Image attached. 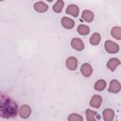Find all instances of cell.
Instances as JSON below:
<instances>
[{"instance_id": "obj_1", "label": "cell", "mask_w": 121, "mask_h": 121, "mask_svg": "<svg viewBox=\"0 0 121 121\" xmlns=\"http://www.w3.org/2000/svg\"><path fill=\"white\" fill-rule=\"evenodd\" d=\"M18 106L9 96L0 94V117L13 118L17 115Z\"/></svg>"}, {"instance_id": "obj_2", "label": "cell", "mask_w": 121, "mask_h": 121, "mask_svg": "<svg viewBox=\"0 0 121 121\" xmlns=\"http://www.w3.org/2000/svg\"><path fill=\"white\" fill-rule=\"evenodd\" d=\"M104 47H105V50L108 53H110V54H115V53H117L119 51L118 44L115 43H113V42H112V41H110V40H108V41L105 42Z\"/></svg>"}, {"instance_id": "obj_3", "label": "cell", "mask_w": 121, "mask_h": 121, "mask_svg": "<svg viewBox=\"0 0 121 121\" xmlns=\"http://www.w3.org/2000/svg\"><path fill=\"white\" fill-rule=\"evenodd\" d=\"M30 113H31V109H30V107L28 105H22L20 107V109H19V115H20V117H22L24 119L27 118V117H29Z\"/></svg>"}, {"instance_id": "obj_4", "label": "cell", "mask_w": 121, "mask_h": 121, "mask_svg": "<svg viewBox=\"0 0 121 121\" xmlns=\"http://www.w3.org/2000/svg\"><path fill=\"white\" fill-rule=\"evenodd\" d=\"M71 45H72V47H73L74 49H76V50H78V51H81V50H83V48H84V43H83V42H82L80 39H78V38H74V39H72V41H71Z\"/></svg>"}, {"instance_id": "obj_5", "label": "cell", "mask_w": 121, "mask_h": 121, "mask_svg": "<svg viewBox=\"0 0 121 121\" xmlns=\"http://www.w3.org/2000/svg\"><path fill=\"white\" fill-rule=\"evenodd\" d=\"M120 83L118 80L116 79H112L111 82H110V87H109V92L110 93H113V94H116L120 91Z\"/></svg>"}, {"instance_id": "obj_6", "label": "cell", "mask_w": 121, "mask_h": 121, "mask_svg": "<svg viewBox=\"0 0 121 121\" xmlns=\"http://www.w3.org/2000/svg\"><path fill=\"white\" fill-rule=\"evenodd\" d=\"M78 66V60L75 57H69L66 60V67L69 70H76Z\"/></svg>"}, {"instance_id": "obj_7", "label": "cell", "mask_w": 121, "mask_h": 121, "mask_svg": "<svg viewBox=\"0 0 121 121\" xmlns=\"http://www.w3.org/2000/svg\"><path fill=\"white\" fill-rule=\"evenodd\" d=\"M80 71H81V74H82L84 77L88 78V77H90V76L92 75V73H93V68H92V66H91L89 63H83L82 66H81V68H80Z\"/></svg>"}, {"instance_id": "obj_8", "label": "cell", "mask_w": 121, "mask_h": 121, "mask_svg": "<svg viewBox=\"0 0 121 121\" xmlns=\"http://www.w3.org/2000/svg\"><path fill=\"white\" fill-rule=\"evenodd\" d=\"M101 103H102V97L98 95H93V97L91 98V101H90V105L94 108H96V109H98L100 107Z\"/></svg>"}, {"instance_id": "obj_9", "label": "cell", "mask_w": 121, "mask_h": 121, "mask_svg": "<svg viewBox=\"0 0 121 121\" xmlns=\"http://www.w3.org/2000/svg\"><path fill=\"white\" fill-rule=\"evenodd\" d=\"M78 12H79L78 7L77 5H74V4L69 5L67 7V9H66V13L67 14H70V15H72L74 17H77L78 15Z\"/></svg>"}, {"instance_id": "obj_10", "label": "cell", "mask_w": 121, "mask_h": 121, "mask_svg": "<svg viewBox=\"0 0 121 121\" xmlns=\"http://www.w3.org/2000/svg\"><path fill=\"white\" fill-rule=\"evenodd\" d=\"M120 64V60L117 58H112L109 60L108 63H107V67L111 70V71H114L116 69V67Z\"/></svg>"}, {"instance_id": "obj_11", "label": "cell", "mask_w": 121, "mask_h": 121, "mask_svg": "<svg viewBox=\"0 0 121 121\" xmlns=\"http://www.w3.org/2000/svg\"><path fill=\"white\" fill-rule=\"evenodd\" d=\"M61 25H62L63 27H65L67 29H71V28L74 27L75 22L72 19L68 18V17H62L61 18Z\"/></svg>"}, {"instance_id": "obj_12", "label": "cell", "mask_w": 121, "mask_h": 121, "mask_svg": "<svg viewBox=\"0 0 121 121\" xmlns=\"http://www.w3.org/2000/svg\"><path fill=\"white\" fill-rule=\"evenodd\" d=\"M47 9H48V7L44 2L40 1V2H37L34 4V9L37 12H44L47 10Z\"/></svg>"}, {"instance_id": "obj_13", "label": "cell", "mask_w": 121, "mask_h": 121, "mask_svg": "<svg viewBox=\"0 0 121 121\" xmlns=\"http://www.w3.org/2000/svg\"><path fill=\"white\" fill-rule=\"evenodd\" d=\"M114 117V112L112 109H106L103 111V118L105 121H112Z\"/></svg>"}, {"instance_id": "obj_14", "label": "cell", "mask_w": 121, "mask_h": 121, "mask_svg": "<svg viewBox=\"0 0 121 121\" xmlns=\"http://www.w3.org/2000/svg\"><path fill=\"white\" fill-rule=\"evenodd\" d=\"M81 17H82V19H83L84 21H86V22H88V23H91V22L94 20V13H93L91 10L86 9V10H83Z\"/></svg>"}, {"instance_id": "obj_15", "label": "cell", "mask_w": 121, "mask_h": 121, "mask_svg": "<svg viewBox=\"0 0 121 121\" xmlns=\"http://www.w3.org/2000/svg\"><path fill=\"white\" fill-rule=\"evenodd\" d=\"M111 34L116 40H120L121 39V27H119V26H113L112 28V30H111Z\"/></svg>"}, {"instance_id": "obj_16", "label": "cell", "mask_w": 121, "mask_h": 121, "mask_svg": "<svg viewBox=\"0 0 121 121\" xmlns=\"http://www.w3.org/2000/svg\"><path fill=\"white\" fill-rule=\"evenodd\" d=\"M63 5H64V2H63L62 0H58V1L53 5V10H54L56 13L61 12L62 8H63Z\"/></svg>"}, {"instance_id": "obj_17", "label": "cell", "mask_w": 121, "mask_h": 121, "mask_svg": "<svg viewBox=\"0 0 121 121\" xmlns=\"http://www.w3.org/2000/svg\"><path fill=\"white\" fill-rule=\"evenodd\" d=\"M100 41H101V36H100L99 33H94V34L91 36V38H90V43H91V44H93V45L98 44V43H100Z\"/></svg>"}, {"instance_id": "obj_18", "label": "cell", "mask_w": 121, "mask_h": 121, "mask_svg": "<svg viewBox=\"0 0 121 121\" xmlns=\"http://www.w3.org/2000/svg\"><path fill=\"white\" fill-rule=\"evenodd\" d=\"M95 89L96 91H103L106 88V81L103 79H98L95 83Z\"/></svg>"}, {"instance_id": "obj_19", "label": "cell", "mask_w": 121, "mask_h": 121, "mask_svg": "<svg viewBox=\"0 0 121 121\" xmlns=\"http://www.w3.org/2000/svg\"><path fill=\"white\" fill-rule=\"evenodd\" d=\"M78 32L80 35L85 36V35L89 34V32H90V28H89V26H87L79 25V26H78Z\"/></svg>"}, {"instance_id": "obj_20", "label": "cell", "mask_w": 121, "mask_h": 121, "mask_svg": "<svg viewBox=\"0 0 121 121\" xmlns=\"http://www.w3.org/2000/svg\"><path fill=\"white\" fill-rule=\"evenodd\" d=\"M86 118L88 121H95V116H96V112L94 111H91L90 109L86 110Z\"/></svg>"}, {"instance_id": "obj_21", "label": "cell", "mask_w": 121, "mask_h": 121, "mask_svg": "<svg viewBox=\"0 0 121 121\" xmlns=\"http://www.w3.org/2000/svg\"><path fill=\"white\" fill-rule=\"evenodd\" d=\"M68 121H83V117L78 113H71L68 116Z\"/></svg>"}]
</instances>
